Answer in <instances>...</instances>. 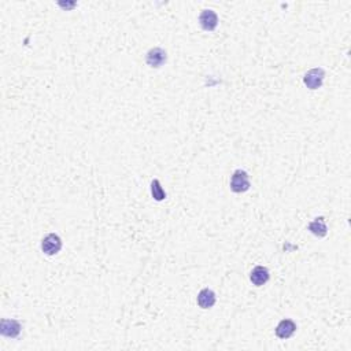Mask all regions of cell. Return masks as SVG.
<instances>
[{"label": "cell", "mask_w": 351, "mask_h": 351, "mask_svg": "<svg viewBox=\"0 0 351 351\" xmlns=\"http://www.w3.org/2000/svg\"><path fill=\"white\" fill-rule=\"evenodd\" d=\"M199 24H201L202 29L206 32H213L218 25L217 14L214 13L213 10H203L199 15Z\"/></svg>", "instance_id": "obj_4"}, {"label": "cell", "mask_w": 351, "mask_h": 351, "mask_svg": "<svg viewBox=\"0 0 351 351\" xmlns=\"http://www.w3.org/2000/svg\"><path fill=\"white\" fill-rule=\"evenodd\" d=\"M197 301L199 307H202V309H211L217 302V297H216V292L213 289L203 288L201 292L198 294Z\"/></svg>", "instance_id": "obj_8"}, {"label": "cell", "mask_w": 351, "mask_h": 351, "mask_svg": "<svg viewBox=\"0 0 351 351\" xmlns=\"http://www.w3.org/2000/svg\"><path fill=\"white\" fill-rule=\"evenodd\" d=\"M166 52L162 50V48H152V50L148 51V54L146 56V62L150 67H161L163 63L166 62Z\"/></svg>", "instance_id": "obj_7"}, {"label": "cell", "mask_w": 351, "mask_h": 351, "mask_svg": "<svg viewBox=\"0 0 351 351\" xmlns=\"http://www.w3.org/2000/svg\"><path fill=\"white\" fill-rule=\"evenodd\" d=\"M309 230L314 235V236H317V238H324V236H326V233H328V228H326L325 218H314V221H311L309 224Z\"/></svg>", "instance_id": "obj_10"}, {"label": "cell", "mask_w": 351, "mask_h": 351, "mask_svg": "<svg viewBox=\"0 0 351 351\" xmlns=\"http://www.w3.org/2000/svg\"><path fill=\"white\" fill-rule=\"evenodd\" d=\"M62 248V239L59 238L56 233L47 235L46 238L42 240V250L46 255L58 254Z\"/></svg>", "instance_id": "obj_2"}, {"label": "cell", "mask_w": 351, "mask_h": 351, "mask_svg": "<svg viewBox=\"0 0 351 351\" xmlns=\"http://www.w3.org/2000/svg\"><path fill=\"white\" fill-rule=\"evenodd\" d=\"M295 332H297V324L289 318L281 320L276 326V336L279 339H289Z\"/></svg>", "instance_id": "obj_6"}, {"label": "cell", "mask_w": 351, "mask_h": 351, "mask_svg": "<svg viewBox=\"0 0 351 351\" xmlns=\"http://www.w3.org/2000/svg\"><path fill=\"white\" fill-rule=\"evenodd\" d=\"M250 177L244 170H236L230 177V189L236 193H243L250 189Z\"/></svg>", "instance_id": "obj_1"}, {"label": "cell", "mask_w": 351, "mask_h": 351, "mask_svg": "<svg viewBox=\"0 0 351 351\" xmlns=\"http://www.w3.org/2000/svg\"><path fill=\"white\" fill-rule=\"evenodd\" d=\"M324 77H325V71L320 67H316L306 73L303 77V83L309 89H318V88H321Z\"/></svg>", "instance_id": "obj_3"}, {"label": "cell", "mask_w": 351, "mask_h": 351, "mask_svg": "<svg viewBox=\"0 0 351 351\" xmlns=\"http://www.w3.org/2000/svg\"><path fill=\"white\" fill-rule=\"evenodd\" d=\"M151 195H152V198H154L155 201H163L165 198H166V192H165V189L162 188V185H161V183H159V180H154L152 183H151Z\"/></svg>", "instance_id": "obj_11"}, {"label": "cell", "mask_w": 351, "mask_h": 351, "mask_svg": "<svg viewBox=\"0 0 351 351\" xmlns=\"http://www.w3.org/2000/svg\"><path fill=\"white\" fill-rule=\"evenodd\" d=\"M270 279V273L265 266H257V268L252 269V272L250 275L251 283L257 287H262L269 281Z\"/></svg>", "instance_id": "obj_9"}, {"label": "cell", "mask_w": 351, "mask_h": 351, "mask_svg": "<svg viewBox=\"0 0 351 351\" xmlns=\"http://www.w3.org/2000/svg\"><path fill=\"white\" fill-rule=\"evenodd\" d=\"M21 324L17 320H2L0 334L6 338H17L21 334Z\"/></svg>", "instance_id": "obj_5"}]
</instances>
